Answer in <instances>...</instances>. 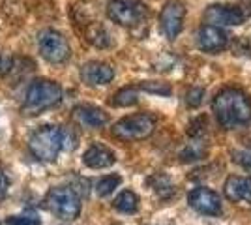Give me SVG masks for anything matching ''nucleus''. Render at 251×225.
<instances>
[{"instance_id": "nucleus-13", "label": "nucleus", "mask_w": 251, "mask_h": 225, "mask_svg": "<svg viewBox=\"0 0 251 225\" xmlns=\"http://www.w3.org/2000/svg\"><path fill=\"white\" fill-rule=\"evenodd\" d=\"M223 193L232 203L251 206V176H229L223 184Z\"/></svg>"}, {"instance_id": "nucleus-2", "label": "nucleus", "mask_w": 251, "mask_h": 225, "mask_svg": "<svg viewBox=\"0 0 251 225\" xmlns=\"http://www.w3.org/2000/svg\"><path fill=\"white\" fill-rule=\"evenodd\" d=\"M62 86L58 83L49 81V79H38L26 90V98L21 105V113L25 117L42 115L43 111L56 107L62 101Z\"/></svg>"}, {"instance_id": "nucleus-24", "label": "nucleus", "mask_w": 251, "mask_h": 225, "mask_svg": "<svg viewBox=\"0 0 251 225\" xmlns=\"http://www.w3.org/2000/svg\"><path fill=\"white\" fill-rule=\"evenodd\" d=\"M232 158H234V163H238L244 171L251 173V147H246V149H240V150H234Z\"/></svg>"}, {"instance_id": "nucleus-27", "label": "nucleus", "mask_w": 251, "mask_h": 225, "mask_svg": "<svg viewBox=\"0 0 251 225\" xmlns=\"http://www.w3.org/2000/svg\"><path fill=\"white\" fill-rule=\"evenodd\" d=\"M10 192V176L0 167V199H4Z\"/></svg>"}, {"instance_id": "nucleus-1", "label": "nucleus", "mask_w": 251, "mask_h": 225, "mask_svg": "<svg viewBox=\"0 0 251 225\" xmlns=\"http://www.w3.org/2000/svg\"><path fill=\"white\" fill-rule=\"evenodd\" d=\"M212 113L223 129L248 126L251 122V100L238 88H223L212 100Z\"/></svg>"}, {"instance_id": "nucleus-14", "label": "nucleus", "mask_w": 251, "mask_h": 225, "mask_svg": "<svg viewBox=\"0 0 251 225\" xmlns=\"http://www.w3.org/2000/svg\"><path fill=\"white\" fill-rule=\"evenodd\" d=\"M72 115H74V120L77 124L90 129L103 128L109 122V115L103 109L96 107V105H77V107H74Z\"/></svg>"}, {"instance_id": "nucleus-3", "label": "nucleus", "mask_w": 251, "mask_h": 225, "mask_svg": "<svg viewBox=\"0 0 251 225\" xmlns=\"http://www.w3.org/2000/svg\"><path fill=\"white\" fill-rule=\"evenodd\" d=\"M28 149L34 158L45 163H51L58 158L60 150L64 149V129L52 124L40 126L28 139Z\"/></svg>"}, {"instance_id": "nucleus-5", "label": "nucleus", "mask_w": 251, "mask_h": 225, "mask_svg": "<svg viewBox=\"0 0 251 225\" xmlns=\"http://www.w3.org/2000/svg\"><path fill=\"white\" fill-rule=\"evenodd\" d=\"M154 129H156V118L147 113H139V115H129L115 122L111 133L116 139L122 141H141L150 137Z\"/></svg>"}, {"instance_id": "nucleus-25", "label": "nucleus", "mask_w": 251, "mask_h": 225, "mask_svg": "<svg viewBox=\"0 0 251 225\" xmlns=\"http://www.w3.org/2000/svg\"><path fill=\"white\" fill-rule=\"evenodd\" d=\"M186 105L191 109L199 107L201 103H202V100H204V88H199V86H193V88H189L188 92H186Z\"/></svg>"}, {"instance_id": "nucleus-22", "label": "nucleus", "mask_w": 251, "mask_h": 225, "mask_svg": "<svg viewBox=\"0 0 251 225\" xmlns=\"http://www.w3.org/2000/svg\"><path fill=\"white\" fill-rule=\"evenodd\" d=\"M6 225H42V220H40V216L36 214V212L26 210L23 214L6 218Z\"/></svg>"}, {"instance_id": "nucleus-21", "label": "nucleus", "mask_w": 251, "mask_h": 225, "mask_svg": "<svg viewBox=\"0 0 251 225\" xmlns=\"http://www.w3.org/2000/svg\"><path fill=\"white\" fill-rule=\"evenodd\" d=\"M120 184H122V176H120V175H107V176L100 178V180L96 182L94 190L100 197H107V195H111V193L115 192Z\"/></svg>"}, {"instance_id": "nucleus-15", "label": "nucleus", "mask_w": 251, "mask_h": 225, "mask_svg": "<svg viewBox=\"0 0 251 225\" xmlns=\"http://www.w3.org/2000/svg\"><path fill=\"white\" fill-rule=\"evenodd\" d=\"M115 161H116L115 152L109 149V147L101 145V143L90 145L83 156V163L86 167H90V169H107V167L115 165Z\"/></svg>"}, {"instance_id": "nucleus-20", "label": "nucleus", "mask_w": 251, "mask_h": 225, "mask_svg": "<svg viewBox=\"0 0 251 225\" xmlns=\"http://www.w3.org/2000/svg\"><path fill=\"white\" fill-rule=\"evenodd\" d=\"M86 40L92 43V45H96V47H109L113 43L111 34L107 32L100 23H96V25L90 26V30L86 32Z\"/></svg>"}, {"instance_id": "nucleus-23", "label": "nucleus", "mask_w": 251, "mask_h": 225, "mask_svg": "<svg viewBox=\"0 0 251 225\" xmlns=\"http://www.w3.org/2000/svg\"><path fill=\"white\" fill-rule=\"evenodd\" d=\"M139 90L148 92V94H157V96H169L173 90L167 83H159V81H145V83H139Z\"/></svg>"}, {"instance_id": "nucleus-26", "label": "nucleus", "mask_w": 251, "mask_h": 225, "mask_svg": "<svg viewBox=\"0 0 251 225\" xmlns=\"http://www.w3.org/2000/svg\"><path fill=\"white\" fill-rule=\"evenodd\" d=\"M11 68H13V56L0 51V77L6 74H10Z\"/></svg>"}, {"instance_id": "nucleus-12", "label": "nucleus", "mask_w": 251, "mask_h": 225, "mask_svg": "<svg viewBox=\"0 0 251 225\" xmlns=\"http://www.w3.org/2000/svg\"><path fill=\"white\" fill-rule=\"evenodd\" d=\"M81 79L88 86L109 85L115 79V68L111 64H107V62L92 60V62H86L81 68Z\"/></svg>"}, {"instance_id": "nucleus-4", "label": "nucleus", "mask_w": 251, "mask_h": 225, "mask_svg": "<svg viewBox=\"0 0 251 225\" xmlns=\"http://www.w3.org/2000/svg\"><path fill=\"white\" fill-rule=\"evenodd\" d=\"M45 208L62 220H75L81 214V199L72 188L56 186L45 195Z\"/></svg>"}, {"instance_id": "nucleus-10", "label": "nucleus", "mask_w": 251, "mask_h": 225, "mask_svg": "<svg viewBox=\"0 0 251 225\" xmlns=\"http://www.w3.org/2000/svg\"><path fill=\"white\" fill-rule=\"evenodd\" d=\"M188 203L195 212L204 214V216H220L221 212H223L218 193L208 190V188H204V186L193 188V190L189 192Z\"/></svg>"}, {"instance_id": "nucleus-8", "label": "nucleus", "mask_w": 251, "mask_h": 225, "mask_svg": "<svg viewBox=\"0 0 251 225\" xmlns=\"http://www.w3.org/2000/svg\"><path fill=\"white\" fill-rule=\"evenodd\" d=\"M184 19H186V8L182 2L171 0L163 6L159 13V28L167 40H176L182 28H184Z\"/></svg>"}, {"instance_id": "nucleus-16", "label": "nucleus", "mask_w": 251, "mask_h": 225, "mask_svg": "<svg viewBox=\"0 0 251 225\" xmlns=\"http://www.w3.org/2000/svg\"><path fill=\"white\" fill-rule=\"evenodd\" d=\"M206 154H208V145L201 137H195V141L188 143L184 149L180 150V160L186 161V163H191V161L204 160Z\"/></svg>"}, {"instance_id": "nucleus-7", "label": "nucleus", "mask_w": 251, "mask_h": 225, "mask_svg": "<svg viewBox=\"0 0 251 225\" xmlns=\"http://www.w3.org/2000/svg\"><path fill=\"white\" fill-rule=\"evenodd\" d=\"M38 45H40V54L51 64H62L72 54L70 43L64 38V34L52 30V28H47L40 34Z\"/></svg>"}, {"instance_id": "nucleus-11", "label": "nucleus", "mask_w": 251, "mask_h": 225, "mask_svg": "<svg viewBox=\"0 0 251 225\" xmlns=\"http://www.w3.org/2000/svg\"><path fill=\"white\" fill-rule=\"evenodd\" d=\"M229 34L220 26H212V25L201 26L195 34V43L204 53H220L229 47Z\"/></svg>"}, {"instance_id": "nucleus-19", "label": "nucleus", "mask_w": 251, "mask_h": 225, "mask_svg": "<svg viewBox=\"0 0 251 225\" xmlns=\"http://www.w3.org/2000/svg\"><path fill=\"white\" fill-rule=\"evenodd\" d=\"M139 86H124L111 98L113 107H131L139 101Z\"/></svg>"}, {"instance_id": "nucleus-17", "label": "nucleus", "mask_w": 251, "mask_h": 225, "mask_svg": "<svg viewBox=\"0 0 251 225\" xmlns=\"http://www.w3.org/2000/svg\"><path fill=\"white\" fill-rule=\"evenodd\" d=\"M113 206L122 214H135L139 208V197L131 190H124L115 197Z\"/></svg>"}, {"instance_id": "nucleus-9", "label": "nucleus", "mask_w": 251, "mask_h": 225, "mask_svg": "<svg viewBox=\"0 0 251 225\" xmlns=\"http://www.w3.org/2000/svg\"><path fill=\"white\" fill-rule=\"evenodd\" d=\"M246 19V13L238 6L229 4H212L204 11V21L212 26H240Z\"/></svg>"}, {"instance_id": "nucleus-18", "label": "nucleus", "mask_w": 251, "mask_h": 225, "mask_svg": "<svg viewBox=\"0 0 251 225\" xmlns=\"http://www.w3.org/2000/svg\"><path fill=\"white\" fill-rule=\"evenodd\" d=\"M148 184H150V188L154 190V193L159 195L161 199H167V197H171V195L175 193V184H173V180L169 178L165 173H156V175H152V176L148 178Z\"/></svg>"}, {"instance_id": "nucleus-6", "label": "nucleus", "mask_w": 251, "mask_h": 225, "mask_svg": "<svg viewBox=\"0 0 251 225\" xmlns=\"http://www.w3.org/2000/svg\"><path fill=\"white\" fill-rule=\"evenodd\" d=\"M107 15L120 26H137L147 19V8L135 0H109Z\"/></svg>"}]
</instances>
